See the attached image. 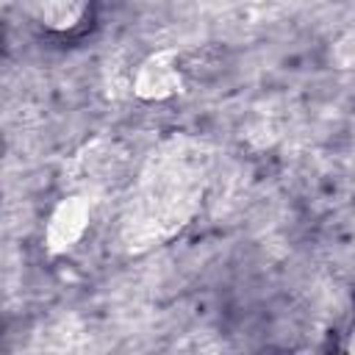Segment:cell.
Returning a JSON list of instances; mask_svg holds the SVG:
<instances>
[{"label": "cell", "instance_id": "2", "mask_svg": "<svg viewBox=\"0 0 355 355\" xmlns=\"http://www.w3.org/2000/svg\"><path fill=\"white\" fill-rule=\"evenodd\" d=\"M183 86V75L178 67V55L175 50H158L150 53L133 75V92L141 100H166L175 92H180Z\"/></svg>", "mask_w": 355, "mask_h": 355}, {"label": "cell", "instance_id": "3", "mask_svg": "<svg viewBox=\"0 0 355 355\" xmlns=\"http://www.w3.org/2000/svg\"><path fill=\"white\" fill-rule=\"evenodd\" d=\"M89 0H36L39 17L53 31H69L75 28L86 14Z\"/></svg>", "mask_w": 355, "mask_h": 355}, {"label": "cell", "instance_id": "1", "mask_svg": "<svg viewBox=\"0 0 355 355\" xmlns=\"http://www.w3.org/2000/svg\"><path fill=\"white\" fill-rule=\"evenodd\" d=\"M89 216H92V208H89V200L83 194L64 197L53 208V214H50V219L44 225V244H47V250L55 252V255L72 250L83 239V233L89 227Z\"/></svg>", "mask_w": 355, "mask_h": 355}, {"label": "cell", "instance_id": "4", "mask_svg": "<svg viewBox=\"0 0 355 355\" xmlns=\"http://www.w3.org/2000/svg\"><path fill=\"white\" fill-rule=\"evenodd\" d=\"M347 349H355V327H352V333H349V341H347Z\"/></svg>", "mask_w": 355, "mask_h": 355}]
</instances>
